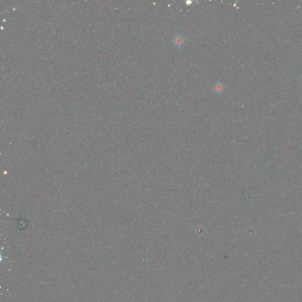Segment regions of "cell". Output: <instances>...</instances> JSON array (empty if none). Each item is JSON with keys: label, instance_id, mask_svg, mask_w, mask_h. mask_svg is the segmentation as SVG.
Returning a JSON list of instances; mask_svg holds the SVG:
<instances>
[{"label": "cell", "instance_id": "obj_1", "mask_svg": "<svg viewBox=\"0 0 302 302\" xmlns=\"http://www.w3.org/2000/svg\"><path fill=\"white\" fill-rule=\"evenodd\" d=\"M173 41L174 44L176 47L181 48L183 46V44H184L185 39H184V37L182 35L178 34L174 37Z\"/></svg>", "mask_w": 302, "mask_h": 302}, {"label": "cell", "instance_id": "obj_2", "mask_svg": "<svg viewBox=\"0 0 302 302\" xmlns=\"http://www.w3.org/2000/svg\"><path fill=\"white\" fill-rule=\"evenodd\" d=\"M224 84L221 82H218L217 83H216L215 84V85L214 86V87H213V89H214V91L216 93H222L224 90Z\"/></svg>", "mask_w": 302, "mask_h": 302}]
</instances>
